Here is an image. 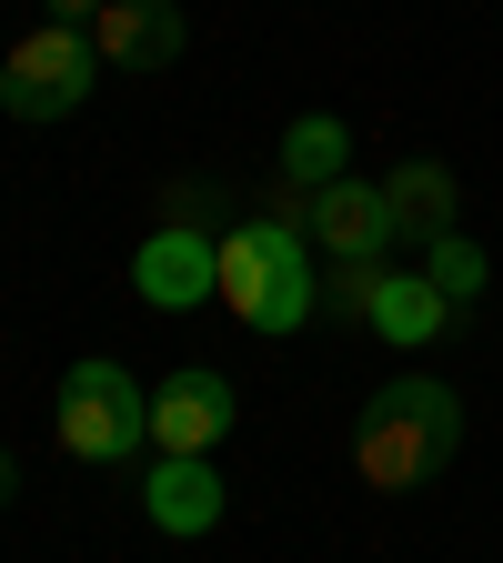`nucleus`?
Listing matches in <instances>:
<instances>
[{
    "label": "nucleus",
    "instance_id": "nucleus-16",
    "mask_svg": "<svg viewBox=\"0 0 503 563\" xmlns=\"http://www.w3.org/2000/svg\"><path fill=\"white\" fill-rule=\"evenodd\" d=\"M111 11V0H41V21H61V31H91Z\"/></svg>",
    "mask_w": 503,
    "mask_h": 563
},
{
    "label": "nucleus",
    "instance_id": "nucleus-14",
    "mask_svg": "<svg viewBox=\"0 0 503 563\" xmlns=\"http://www.w3.org/2000/svg\"><path fill=\"white\" fill-rule=\"evenodd\" d=\"M373 292H383V262H322V312L363 332L373 322Z\"/></svg>",
    "mask_w": 503,
    "mask_h": 563
},
{
    "label": "nucleus",
    "instance_id": "nucleus-6",
    "mask_svg": "<svg viewBox=\"0 0 503 563\" xmlns=\"http://www.w3.org/2000/svg\"><path fill=\"white\" fill-rule=\"evenodd\" d=\"M303 242L322 262H383L393 252V201H383V181H363V172L322 181L313 211H303Z\"/></svg>",
    "mask_w": 503,
    "mask_h": 563
},
{
    "label": "nucleus",
    "instance_id": "nucleus-9",
    "mask_svg": "<svg viewBox=\"0 0 503 563\" xmlns=\"http://www.w3.org/2000/svg\"><path fill=\"white\" fill-rule=\"evenodd\" d=\"M141 514H152L162 533H211L222 523V473H211V453H162L152 473H141Z\"/></svg>",
    "mask_w": 503,
    "mask_h": 563
},
{
    "label": "nucleus",
    "instance_id": "nucleus-15",
    "mask_svg": "<svg viewBox=\"0 0 503 563\" xmlns=\"http://www.w3.org/2000/svg\"><path fill=\"white\" fill-rule=\"evenodd\" d=\"M162 222L211 232V222H222V181H172V191H162Z\"/></svg>",
    "mask_w": 503,
    "mask_h": 563
},
{
    "label": "nucleus",
    "instance_id": "nucleus-10",
    "mask_svg": "<svg viewBox=\"0 0 503 563\" xmlns=\"http://www.w3.org/2000/svg\"><path fill=\"white\" fill-rule=\"evenodd\" d=\"M363 332H383L393 352H423V342L463 332V302H444L423 272H383V292H373V322H363Z\"/></svg>",
    "mask_w": 503,
    "mask_h": 563
},
{
    "label": "nucleus",
    "instance_id": "nucleus-7",
    "mask_svg": "<svg viewBox=\"0 0 503 563\" xmlns=\"http://www.w3.org/2000/svg\"><path fill=\"white\" fill-rule=\"evenodd\" d=\"M232 383L222 373H211V363H192V373H172L162 393H152V443L162 453H211V443H222L232 433Z\"/></svg>",
    "mask_w": 503,
    "mask_h": 563
},
{
    "label": "nucleus",
    "instance_id": "nucleus-17",
    "mask_svg": "<svg viewBox=\"0 0 503 563\" xmlns=\"http://www.w3.org/2000/svg\"><path fill=\"white\" fill-rule=\"evenodd\" d=\"M11 493H21V453H0V504H11Z\"/></svg>",
    "mask_w": 503,
    "mask_h": 563
},
{
    "label": "nucleus",
    "instance_id": "nucleus-13",
    "mask_svg": "<svg viewBox=\"0 0 503 563\" xmlns=\"http://www.w3.org/2000/svg\"><path fill=\"white\" fill-rule=\"evenodd\" d=\"M423 282H434L444 302H483L493 252H483V242H463V232H444V242H423Z\"/></svg>",
    "mask_w": 503,
    "mask_h": 563
},
{
    "label": "nucleus",
    "instance_id": "nucleus-3",
    "mask_svg": "<svg viewBox=\"0 0 503 563\" xmlns=\"http://www.w3.org/2000/svg\"><path fill=\"white\" fill-rule=\"evenodd\" d=\"M51 433L81 463H131L141 443H152V393H141L121 363H70L61 402H51Z\"/></svg>",
    "mask_w": 503,
    "mask_h": 563
},
{
    "label": "nucleus",
    "instance_id": "nucleus-11",
    "mask_svg": "<svg viewBox=\"0 0 503 563\" xmlns=\"http://www.w3.org/2000/svg\"><path fill=\"white\" fill-rule=\"evenodd\" d=\"M383 201H393V242L423 252V242L453 232V201H463V191H453L444 162H393V172H383Z\"/></svg>",
    "mask_w": 503,
    "mask_h": 563
},
{
    "label": "nucleus",
    "instance_id": "nucleus-4",
    "mask_svg": "<svg viewBox=\"0 0 503 563\" xmlns=\"http://www.w3.org/2000/svg\"><path fill=\"white\" fill-rule=\"evenodd\" d=\"M91 81H101V51H91V31H61V21H41L11 60H0V111L11 121H70L91 101Z\"/></svg>",
    "mask_w": 503,
    "mask_h": 563
},
{
    "label": "nucleus",
    "instance_id": "nucleus-8",
    "mask_svg": "<svg viewBox=\"0 0 503 563\" xmlns=\"http://www.w3.org/2000/svg\"><path fill=\"white\" fill-rule=\"evenodd\" d=\"M182 41H192L182 0H111V11L91 21L101 70H172V60H182Z\"/></svg>",
    "mask_w": 503,
    "mask_h": 563
},
{
    "label": "nucleus",
    "instance_id": "nucleus-12",
    "mask_svg": "<svg viewBox=\"0 0 503 563\" xmlns=\"http://www.w3.org/2000/svg\"><path fill=\"white\" fill-rule=\"evenodd\" d=\"M342 162H352V131H342L332 111H303L293 131H282V181H293V191L342 181Z\"/></svg>",
    "mask_w": 503,
    "mask_h": 563
},
{
    "label": "nucleus",
    "instance_id": "nucleus-5",
    "mask_svg": "<svg viewBox=\"0 0 503 563\" xmlns=\"http://www.w3.org/2000/svg\"><path fill=\"white\" fill-rule=\"evenodd\" d=\"M131 292L152 302V312H201V302H222V232L162 222L152 242L131 252Z\"/></svg>",
    "mask_w": 503,
    "mask_h": 563
},
{
    "label": "nucleus",
    "instance_id": "nucleus-1",
    "mask_svg": "<svg viewBox=\"0 0 503 563\" xmlns=\"http://www.w3.org/2000/svg\"><path fill=\"white\" fill-rule=\"evenodd\" d=\"M453 453H463V393L434 373H393L352 422V473L373 493H423Z\"/></svg>",
    "mask_w": 503,
    "mask_h": 563
},
{
    "label": "nucleus",
    "instance_id": "nucleus-2",
    "mask_svg": "<svg viewBox=\"0 0 503 563\" xmlns=\"http://www.w3.org/2000/svg\"><path fill=\"white\" fill-rule=\"evenodd\" d=\"M222 312L242 322V332H303L313 312H322V262H313V242L293 232V222H232L222 232Z\"/></svg>",
    "mask_w": 503,
    "mask_h": 563
}]
</instances>
